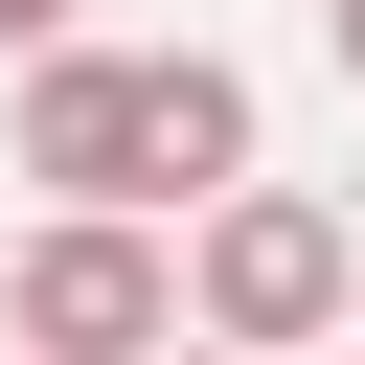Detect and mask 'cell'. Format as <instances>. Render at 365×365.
Returning <instances> with one entry per match:
<instances>
[{
  "mask_svg": "<svg viewBox=\"0 0 365 365\" xmlns=\"http://www.w3.org/2000/svg\"><path fill=\"white\" fill-rule=\"evenodd\" d=\"M0 160L46 182V205H91V228H205V205H251L274 160H251V68L228 46H68V68H23V114H0Z\"/></svg>",
  "mask_w": 365,
  "mask_h": 365,
  "instance_id": "1",
  "label": "cell"
},
{
  "mask_svg": "<svg viewBox=\"0 0 365 365\" xmlns=\"http://www.w3.org/2000/svg\"><path fill=\"white\" fill-rule=\"evenodd\" d=\"M182 319H205L228 365L365 342V228H342L319 182H251V205H205V228H182Z\"/></svg>",
  "mask_w": 365,
  "mask_h": 365,
  "instance_id": "2",
  "label": "cell"
},
{
  "mask_svg": "<svg viewBox=\"0 0 365 365\" xmlns=\"http://www.w3.org/2000/svg\"><path fill=\"white\" fill-rule=\"evenodd\" d=\"M0 342H23V365H182V342H205V319H182V228L46 205V228L0 251Z\"/></svg>",
  "mask_w": 365,
  "mask_h": 365,
  "instance_id": "3",
  "label": "cell"
},
{
  "mask_svg": "<svg viewBox=\"0 0 365 365\" xmlns=\"http://www.w3.org/2000/svg\"><path fill=\"white\" fill-rule=\"evenodd\" d=\"M91 46V0H0V68H68Z\"/></svg>",
  "mask_w": 365,
  "mask_h": 365,
  "instance_id": "4",
  "label": "cell"
},
{
  "mask_svg": "<svg viewBox=\"0 0 365 365\" xmlns=\"http://www.w3.org/2000/svg\"><path fill=\"white\" fill-rule=\"evenodd\" d=\"M319 68H342V91H365V0H319Z\"/></svg>",
  "mask_w": 365,
  "mask_h": 365,
  "instance_id": "5",
  "label": "cell"
},
{
  "mask_svg": "<svg viewBox=\"0 0 365 365\" xmlns=\"http://www.w3.org/2000/svg\"><path fill=\"white\" fill-rule=\"evenodd\" d=\"M182 365H228V342H182Z\"/></svg>",
  "mask_w": 365,
  "mask_h": 365,
  "instance_id": "6",
  "label": "cell"
}]
</instances>
